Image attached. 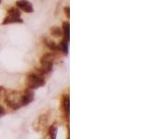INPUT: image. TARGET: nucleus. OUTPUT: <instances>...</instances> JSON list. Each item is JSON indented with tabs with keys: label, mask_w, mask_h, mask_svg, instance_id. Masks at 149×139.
Here are the masks:
<instances>
[{
	"label": "nucleus",
	"mask_w": 149,
	"mask_h": 139,
	"mask_svg": "<svg viewBox=\"0 0 149 139\" xmlns=\"http://www.w3.org/2000/svg\"><path fill=\"white\" fill-rule=\"evenodd\" d=\"M50 34L53 37H60L63 34V31L59 26H52L50 28Z\"/></svg>",
	"instance_id": "1a4fd4ad"
},
{
	"label": "nucleus",
	"mask_w": 149,
	"mask_h": 139,
	"mask_svg": "<svg viewBox=\"0 0 149 139\" xmlns=\"http://www.w3.org/2000/svg\"><path fill=\"white\" fill-rule=\"evenodd\" d=\"M3 89H4V88H3L2 86H0V94H1V92L3 91Z\"/></svg>",
	"instance_id": "2eb2a0df"
},
{
	"label": "nucleus",
	"mask_w": 149,
	"mask_h": 139,
	"mask_svg": "<svg viewBox=\"0 0 149 139\" xmlns=\"http://www.w3.org/2000/svg\"><path fill=\"white\" fill-rule=\"evenodd\" d=\"M23 21L21 18L19 17H14V16H10V15H8L6 16V18L4 19L2 24L3 25H6V24H11V23H23Z\"/></svg>",
	"instance_id": "39448f33"
},
{
	"label": "nucleus",
	"mask_w": 149,
	"mask_h": 139,
	"mask_svg": "<svg viewBox=\"0 0 149 139\" xmlns=\"http://www.w3.org/2000/svg\"><path fill=\"white\" fill-rule=\"evenodd\" d=\"M49 134H50V139H57V134H58V128L54 124V125H51L49 129Z\"/></svg>",
	"instance_id": "9b49d317"
},
{
	"label": "nucleus",
	"mask_w": 149,
	"mask_h": 139,
	"mask_svg": "<svg viewBox=\"0 0 149 139\" xmlns=\"http://www.w3.org/2000/svg\"><path fill=\"white\" fill-rule=\"evenodd\" d=\"M45 84H46L45 79L43 78V76L39 75L38 73H31L27 75V78H26V86H27V88L32 89V90L45 86Z\"/></svg>",
	"instance_id": "f03ea898"
},
{
	"label": "nucleus",
	"mask_w": 149,
	"mask_h": 139,
	"mask_svg": "<svg viewBox=\"0 0 149 139\" xmlns=\"http://www.w3.org/2000/svg\"><path fill=\"white\" fill-rule=\"evenodd\" d=\"M59 49L62 50V52L64 54V55H67L68 54V41L63 39L62 42L59 44Z\"/></svg>",
	"instance_id": "9d476101"
},
{
	"label": "nucleus",
	"mask_w": 149,
	"mask_h": 139,
	"mask_svg": "<svg viewBox=\"0 0 149 139\" xmlns=\"http://www.w3.org/2000/svg\"><path fill=\"white\" fill-rule=\"evenodd\" d=\"M53 62H54V56L52 53H46L41 57L40 64L41 68L37 70V73L41 76L50 73L53 68Z\"/></svg>",
	"instance_id": "f257e3e1"
},
{
	"label": "nucleus",
	"mask_w": 149,
	"mask_h": 139,
	"mask_svg": "<svg viewBox=\"0 0 149 139\" xmlns=\"http://www.w3.org/2000/svg\"><path fill=\"white\" fill-rule=\"evenodd\" d=\"M44 42H45V45L50 48V50H51L52 52H58L60 49H59V46L58 45H56V43L54 41H51V40H48V39H45L44 40Z\"/></svg>",
	"instance_id": "6e6552de"
},
{
	"label": "nucleus",
	"mask_w": 149,
	"mask_h": 139,
	"mask_svg": "<svg viewBox=\"0 0 149 139\" xmlns=\"http://www.w3.org/2000/svg\"><path fill=\"white\" fill-rule=\"evenodd\" d=\"M63 39L66 40V41L69 42V37H70V24L67 21H63Z\"/></svg>",
	"instance_id": "0eeeda50"
},
{
	"label": "nucleus",
	"mask_w": 149,
	"mask_h": 139,
	"mask_svg": "<svg viewBox=\"0 0 149 139\" xmlns=\"http://www.w3.org/2000/svg\"><path fill=\"white\" fill-rule=\"evenodd\" d=\"M63 109L65 115L69 117V111H70V98L68 95H65L63 97Z\"/></svg>",
	"instance_id": "423d86ee"
},
{
	"label": "nucleus",
	"mask_w": 149,
	"mask_h": 139,
	"mask_svg": "<svg viewBox=\"0 0 149 139\" xmlns=\"http://www.w3.org/2000/svg\"><path fill=\"white\" fill-rule=\"evenodd\" d=\"M4 114V110H3V108H2V106L0 105V116H2Z\"/></svg>",
	"instance_id": "4468645a"
},
{
	"label": "nucleus",
	"mask_w": 149,
	"mask_h": 139,
	"mask_svg": "<svg viewBox=\"0 0 149 139\" xmlns=\"http://www.w3.org/2000/svg\"><path fill=\"white\" fill-rule=\"evenodd\" d=\"M8 15L21 18V11H20L17 8H11L10 10L8 11Z\"/></svg>",
	"instance_id": "f8f14e48"
},
{
	"label": "nucleus",
	"mask_w": 149,
	"mask_h": 139,
	"mask_svg": "<svg viewBox=\"0 0 149 139\" xmlns=\"http://www.w3.org/2000/svg\"><path fill=\"white\" fill-rule=\"evenodd\" d=\"M64 14H65V16H66L67 18H69L70 17V8L69 7H64Z\"/></svg>",
	"instance_id": "ddd939ff"
},
{
	"label": "nucleus",
	"mask_w": 149,
	"mask_h": 139,
	"mask_svg": "<svg viewBox=\"0 0 149 139\" xmlns=\"http://www.w3.org/2000/svg\"><path fill=\"white\" fill-rule=\"evenodd\" d=\"M34 93L32 89H29V88H26V90L24 91L23 95L21 97V99H20V105L21 107L23 106H27L28 104H30L33 100H34Z\"/></svg>",
	"instance_id": "7ed1b4c3"
},
{
	"label": "nucleus",
	"mask_w": 149,
	"mask_h": 139,
	"mask_svg": "<svg viewBox=\"0 0 149 139\" xmlns=\"http://www.w3.org/2000/svg\"><path fill=\"white\" fill-rule=\"evenodd\" d=\"M16 6L19 10L26 13H32L34 11L33 5L27 0H19V1L16 2Z\"/></svg>",
	"instance_id": "20e7f679"
}]
</instances>
